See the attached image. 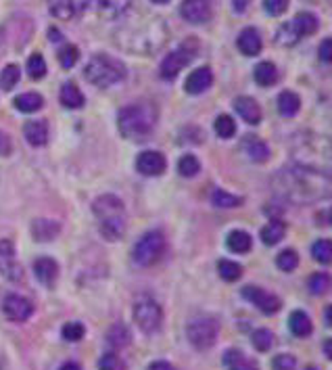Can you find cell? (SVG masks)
Returning a JSON list of instances; mask_svg holds the SVG:
<instances>
[{
    "label": "cell",
    "mask_w": 332,
    "mask_h": 370,
    "mask_svg": "<svg viewBox=\"0 0 332 370\" xmlns=\"http://www.w3.org/2000/svg\"><path fill=\"white\" fill-rule=\"evenodd\" d=\"M324 353L332 360V339H328V341L324 343Z\"/></svg>",
    "instance_id": "cell-55"
},
{
    "label": "cell",
    "mask_w": 332,
    "mask_h": 370,
    "mask_svg": "<svg viewBox=\"0 0 332 370\" xmlns=\"http://www.w3.org/2000/svg\"><path fill=\"white\" fill-rule=\"evenodd\" d=\"M50 36H53V40H55V42L59 40V32H57V30H50Z\"/></svg>",
    "instance_id": "cell-57"
},
{
    "label": "cell",
    "mask_w": 332,
    "mask_h": 370,
    "mask_svg": "<svg viewBox=\"0 0 332 370\" xmlns=\"http://www.w3.org/2000/svg\"><path fill=\"white\" fill-rule=\"evenodd\" d=\"M61 335H63V339H65V341L75 343V341H82V339H84L86 328H84V324H82V322H67V324L63 326Z\"/></svg>",
    "instance_id": "cell-45"
},
{
    "label": "cell",
    "mask_w": 332,
    "mask_h": 370,
    "mask_svg": "<svg viewBox=\"0 0 332 370\" xmlns=\"http://www.w3.org/2000/svg\"><path fill=\"white\" fill-rule=\"evenodd\" d=\"M311 256H313L315 262H320L324 266L332 264V240H326V238L315 240L313 247H311Z\"/></svg>",
    "instance_id": "cell-35"
},
{
    "label": "cell",
    "mask_w": 332,
    "mask_h": 370,
    "mask_svg": "<svg viewBox=\"0 0 332 370\" xmlns=\"http://www.w3.org/2000/svg\"><path fill=\"white\" fill-rule=\"evenodd\" d=\"M330 222H332V211H330Z\"/></svg>",
    "instance_id": "cell-60"
},
{
    "label": "cell",
    "mask_w": 332,
    "mask_h": 370,
    "mask_svg": "<svg viewBox=\"0 0 332 370\" xmlns=\"http://www.w3.org/2000/svg\"><path fill=\"white\" fill-rule=\"evenodd\" d=\"M13 105H15L21 113H36V111L42 109L44 98H42L38 92H24V94H19V96L13 100Z\"/></svg>",
    "instance_id": "cell-28"
},
{
    "label": "cell",
    "mask_w": 332,
    "mask_h": 370,
    "mask_svg": "<svg viewBox=\"0 0 332 370\" xmlns=\"http://www.w3.org/2000/svg\"><path fill=\"white\" fill-rule=\"evenodd\" d=\"M92 0H48V9L57 19L69 21L86 11Z\"/></svg>",
    "instance_id": "cell-13"
},
{
    "label": "cell",
    "mask_w": 332,
    "mask_h": 370,
    "mask_svg": "<svg viewBox=\"0 0 332 370\" xmlns=\"http://www.w3.org/2000/svg\"><path fill=\"white\" fill-rule=\"evenodd\" d=\"M155 5H165V3H169V0H153Z\"/></svg>",
    "instance_id": "cell-58"
},
{
    "label": "cell",
    "mask_w": 332,
    "mask_h": 370,
    "mask_svg": "<svg viewBox=\"0 0 332 370\" xmlns=\"http://www.w3.org/2000/svg\"><path fill=\"white\" fill-rule=\"evenodd\" d=\"M286 234V224L282 220H272L268 226L261 228V240L266 245H278Z\"/></svg>",
    "instance_id": "cell-31"
},
{
    "label": "cell",
    "mask_w": 332,
    "mask_h": 370,
    "mask_svg": "<svg viewBox=\"0 0 332 370\" xmlns=\"http://www.w3.org/2000/svg\"><path fill=\"white\" fill-rule=\"evenodd\" d=\"M107 341L113 345L116 349H122V347H126L128 345V341H130V331L126 328V324H122V322H118V324H113L109 328V333H107Z\"/></svg>",
    "instance_id": "cell-34"
},
{
    "label": "cell",
    "mask_w": 332,
    "mask_h": 370,
    "mask_svg": "<svg viewBox=\"0 0 332 370\" xmlns=\"http://www.w3.org/2000/svg\"><path fill=\"white\" fill-rule=\"evenodd\" d=\"M264 9L268 15L278 17L288 9V0H264Z\"/></svg>",
    "instance_id": "cell-48"
},
{
    "label": "cell",
    "mask_w": 332,
    "mask_h": 370,
    "mask_svg": "<svg viewBox=\"0 0 332 370\" xmlns=\"http://www.w3.org/2000/svg\"><path fill=\"white\" fill-rule=\"evenodd\" d=\"M215 134L219 139H232L237 134V121L230 115H219L215 119Z\"/></svg>",
    "instance_id": "cell-38"
},
{
    "label": "cell",
    "mask_w": 332,
    "mask_h": 370,
    "mask_svg": "<svg viewBox=\"0 0 332 370\" xmlns=\"http://www.w3.org/2000/svg\"><path fill=\"white\" fill-rule=\"evenodd\" d=\"M120 360L116 353H104L100 360H98V370H120Z\"/></svg>",
    "instance_id": "cell-49"
},
{
    "label": "cell",
    "mask_w": 332,
    "mask_h": 370,
    "mask_svg": "<svg viewBox=\"0 0 332 370\" xmlns=\"http://www.w3.org/2000/svg\"><path fill=\"white\" fill-rule=\"evenodd\" d=\"M180 15L184 17V21L192 26H201L211 19V5L207 0H182Z\"/></svg>",
    "instance_id": "cell-12"
},
{
    "label": "cell",
    "mask_w": 332,
    "mask_h": 370,
    "mask_svg": "<svg viewBox=\"0 0 332 370\" xmlns=\"http://www.w3.org/2000/svg\"><path fill=\"white\" fill-rule=\"evenodd\" d=\"M251 341H253V347H255L257 351H268V349H272V345H274V335H272V331H268V328H257V331L253 333Z\"/></svg>",
    "instance_id": "cell-42"
},
{
    "label": "cell",
    "mask_w": 332,
    "mask_h": 370,
    "mask_svg": "<svg viewBox=\"0 0 332 370\" xmlns=\"http://www.w3.org/2000/svg\"><path fill=\"white\" fill-rule=\"evenodd\" d=\"M19 67L17 65H7L3 71H0V88L3 90H11L17 82H19Z\"/></svg>",
    "instance_id": "cell-43"
},
{
    "label": "cell",
    "mask_w": 332,
    "mask_h": 370,
    "mask_svg": "<svg viewBox=\"0 0 332 370\" xmlns=\"http://www.w3.org/2000/svg\"><path fill=\"white\" fill-rule=\"evenodd\" d=\"M157 123V107L151 103H134L120 111L118 128L124 139L128 141H142L147 139Z\"/></svg>",
    "instance_id": "cell-4"
},
{
    "label": "cell",
    "mask_w": 332,
    "mask_h": 370,
    "mask_svg": "<svg viewBox=\"0 0 332 370\" xmlns=\"http://www.w3.org/2000/svg\"><path fill=\"white\" fill-rule=\"evenodd\" d=\"M80 59V51L73 46V44H67L59 51V63L65 67V69H71Z\"/></svg>",
    "instance_id": "cell-46"
},
{
    "label": "cell",
    "mask_w": 332,
    "mask_h": 370,
    "mask_svg": "<svg viewBox=\"0 0 332 370\" xmlns=\"http://www.w3.org/2000/svg\"><path fill=\"white\" fill-rule=\"evenodd\" d=\"M307 370H317V368H315V366H309V368H307Z\"/></svg>",
    "instance_id": "cell-59"
},
{
    "label": "cell",
    "mask_w": 332,
    "mask_h": 370,
    "mask_svg": "<svg viewBox=\"0 0 332 370\" xmlns=\"http://www.w3.org/2000/svg\"><path fill=\"white\" fill-rule=\"evenodd\" d=\"M276 264H278L280 270L293 272V270L299 266V256H297V252H293V249H284V252L276 258Z\"/></svg>",
    "instance_id": "cell-44"
},
{
    "label": "cell",
    "mask_w": 332,
    "mask_h": 370,
    "mask_svg": "<svg viewBox=\"0 0 332 370\" xmlns=\"http://www.w3.org/2000/svg\"><path fill=\"white\" fill-rule=\"evenodd\" d=\"M299 40H301V38H299L297 30L293 28V21L280 26V30H278V34H276V42H278V44H282V46H293V44H297Z\"/></svg>",
    "instance_id": "cell-40"
},
{
    "label": "cell",
    "mask_w": 332,
    "mask_h": 370,
    "mask_svg": "<svg viewBox=\"0 0 332 370\" xmlns=\"http://www.w3.org/2000/svg\"><path fill=\"white\" fill-rule=\"evenodd\" d=\"M234 109L247 123H251V126H255V123L261 121V107L251 96H237L234 98Z\"/></svg>",
    "instance_id": "cell-18"
},
{
    "label": "cell",
    "mask_w": 332,
    "mask_h": 370,
    "mask_svg": "<svg viewBox=\"0 0 332 370\" xmlns=\"http://www.w3.org/2000/svg\"><path fill=\"white\" fill-rule=\"evenodd\" d=\"M61 370H82L75 362H67V364H63L61 366Z\"/></svg>",
    "instance_id": "cell-56"
},
{
    "label": "cell",
    "mask_w": 332,
    "mask_h": 370,
    "mask_svg": "<svg viewBox=\"0 0 332 370\" xmlns=\"http://www.w3.org/2000/svg\"><path fill=\"white\" fill-rule=\"evenodd\" d=\"M253 76H255V82H257L259 86H272V84L278 82V69H276V65L270 63V61H261V63L255 67Z\"/></svg>",
    "instance_id": "cell-32"
},
{
    "label": "cell",
    "mask_w": 332,
    "mask_h": 370,
    "mask_svg": "<svg viewBox=\"0 0 332 370\" xmlns=\"http://www.w3.org/2000/svg\"><path fill=\"white\" fill-rule=\"evenodd\" d=\"M249 5H251V0H232V7L237 13H245L249 9Z\"/></svg>",
    "instance_id": "cell-52"
},
{
    "label": "cell",
    "mask_w": 332,
    "mask_h": 370,
    "mask_svg": "<svg viewBox=\"0 0 332 370\" xmlns=\"http://www.w3.org/2000/svg\"><path fill=\"white\" fill-rule=\"evenodd\" d=\"M92 211L98 220V230L107 240H118L124 236L128 226V215H126V205L120 197L100 195L94 201Z\"/></svg>",
    "instance_id": "cell-3"
},
{
    "label": "cell",
    "mask_w": 332,
    "mask_h": 370,
    "mask_svg": "<svg viewBox=\"0 0 332 370\" xmlns=\"http://www.w3.org/2000/svg\"><path fill=\"white\" fill-rule=\"evenodd\" d=\"M211 203L215 207H221V209H232V207H241L243 205V197L230 195L224 188H215L213 195H211Z\"/></svg>",
    "instance_id": "cell-33"
},
{
    "label": "cell",
    "mask_w": 332,
    "mask_h": 370,
    "mask_svg": "<svg viewBox=\"0 0 332 370\" xmlns=\"http://www.w3.org/2000/svg\"><path fill=\"white\" fill-rule=\"evenodd\" d=\"M272 368H274V370H295V368H297V360H295V355H290V353H280V355L274 358Z\"/></svg>",
    "instance_id": "cell-47"
},
{
    "label": "cell",
    "mask_w": 332,
    "mask_h": 370,
    "mask_svg": "<svg viewBox=\"0 0 332 370\" xmlns=\"http://www.w3.org/2000/svg\"><path fill=\"white\" fill-rule=\"evenodd\" d=\"M134 320L145 333H155L161 326L163 310L153 297H140L134 303Z\"/></svg>",
    "instance_id": "cell-9"
},
{
    "label": "cell",
    "mask_w": 332,
    "mask_h": 370,
    "mask_svg": "<svg viewBox=\"0 0 332 370\" xmlns=\"http://www.w3.org/2000/svg\"><path fill=\"white\" fill-rule=\"evenodd\" d=\"M317 26H320L317 17H315L313 13H309V11H303V13H299V15L293 19V28L297 30L299 38L315 34V32H317Z\"/></svg>",
    "instance_id": "cell-26"
},
{
    "label": "cell",
    "mask_w": 332,
    "mask_h": 370,
    "mask_svg": "<svg viewBox=\"0 0 332 370\" xmlns=\"http://www.w3.org/2000/svg\"><path fill=\"white\" fill-rule=\"evenodd\" d=\"M237 44H239V51H241L243 55H247V57L259 55V53H261V46H264L261 36H259V32H257L255 28H245V30L241 32Z\"/></svg>",
    "instance_id": "cell-20"
},
{
    "label": "cell",
    "mask_w": 332,
    "mask_h": 370,
    "mask_svg": "<svg viewBox=\"0 0 332 370\" xmlns=\"http://www.w3.org/2000/svg\"><path fill=\"white\" fill-rule=\"evenodd\" d=\"M243 297H245V299H249L253 306H257V308H259L264 314H268V316L276 314V312L282 308L280 297H276L274 293H268L266 289L253 287V285H249V287H245V289H243Z\"/></svg>",
    "instance_id": "cell-11"
},
{
    "label": "cell",
    "mask_w": 332,
    "mask_h": 370,
    "mask_svg": "<svg viewBox=\"0 0 332 370\" xmlns=\"http://www.w3.org/2000/svg\"><path fill=\"white\" fill-rule=\"evenodd\" d=\"M217 322L213 318H196L188 324L186 328V335H188V341L192 347L205 351L209 347H213L215 339H217Z\"/></svg>",
    "instance_id": "cell-8"
},
{
    "label": "cell",
    "mask_w": 332,
    "mask_h": 370,
    "mask_svg": "<svg viewBox=\"0 0 332 370\" xmlns=\"http://www.w3.org/2000/svg\"><path fill=\"white\" fill-rule=\"evenodd\" d=\"M178 172L184 178H192V176H196L201 172V164H199V159L194 155H184L178 161Z\"/></svg>",
    "instance_id": "cell-41"
},
{
    "label": "cell",
    "mask_w": 332,
    "mask_h": 370,
    "mask_svg": "<svg viewBox=\"0 0 332 370\" xmlns=\"http://www.w3.org/2000/svg\"><path fill=\"white\" fill-rule=\"evenodd\" d=\"M59 98H61V105L67 107V109H80V107H84V103H86L82 90H80L73 82H67V84L61 86Z\"/></svg>",
    "instance_id": "cell-24"
},
{
    "label": "cell",
    "mask_w": 332,
    "mask_h": 370,
    "mask_svg": "<svg viewBox=\"0 0 332 370\" xmlns=\"http://www.w3.org/2000/svg\"><path fill=\"white\" fill-rule=\"evenodd\" d=\"M3 312L13 322H26L32 316L34 306L21 295H7L5 301H3Z\"/></svg>",
    "instance_id": "cell-14"
},
{
    "label": "cell",
    "mask_w": 332,
    "mask_h": 370,
    "mask_svg": "<svg viewBox=\"0 0 332 370\" xmlns=\"http://www.w3.org/2000/svg\"><path fill=\"white\" fill-rule=\"evenodd\" d=\"M324 320H326V324L332 328V306L326 308V312H324Z\"/></svg>",
    "instance_id": "cell-54"
},
{
    "label": "cell",
    "mask_w": 332,
    "mask_h": 370,
    "mask_svg": "<svg viewBox=\"0 0 332 370\" xmlns=\"http://www.w3.org/2000/svg\"><path fill=\"white\" fill-rule=\"evenodd\" d=\"M290 153L299 168L332 178V139L313 132L297 134L290 143Z\"/></svg>",
    "instance_id": "cell-2"
},
{
    "label": "cell",
    "mask_w": 332,
    "mask_h": 370,
    "mask_svg": "<svg viewBox=\"0 0 332 370\" xmlns=\"http://www.w3.org/2000/svg\"><path fill=\"white\" fill-rule=\"evenodd\" d=\"M0 274L13 283L24 279V268L15 258V247L9 238L0 240Z\"/></svg>",
    "instance_id": "cell-10"
},
{
    "label": "cell",
    "mask_w": 332,
    "mask_h": 370,
    "mask_svg": "<svg viewBox=\"0 0 332 370\" xmlns=\"http://www.w3.org/2000/svg\"><path fill=\"white\" fill-rule=\"evenodd\" d=\"M311 295H326L330 289H332V279L330 274L326 272H317V274H311L309 276V283H307Z\"/></svg>",
    "instance_id": "cell-37"
},
{
    "label": "cell",
    "mask_w": 332,
    "mask_h": 370,
    "mask_svg": "<svg viewBox=\"0 0 332 370\" xmlns=\"http://www.w3.org/2000/svg\"><path fill=\"white\" fill-rule=\"evenodd\" d=\"M317 55L324 63H332V38H326L322 40L320 49H317Z\"/></svg>",
    "instance_id": "cell-50"
},
{
    "label": "cell",
    "mask_w": 332,
    "mask_h": 370,
    "mask_svg": "<svg viewBox=\"0 0 332 370\" xmlns=\"http://www.w3.org/2000/svg\"><path fill=\"white\" fill-rule=\"evenodd\" d=\"M199 51V42L194 38H188L186 42H182L176 51H172L163 61H161V67H159V76L167 82L176 80L178 73L194 59Z\"/></svg>",
    "instance_id": "cell-6"
},
{
    "label": "cell",
    "mask_w": 332,
    "mask_h": 370,
    "mask_svg": "<svg viewBox=\"0 0 332 370\" xmlns=\"http://www.w3.org/2000/svg\"><path fill=\"white\" fill-rule=\"evenodd\" d=\"M24 136L32 147H44L48 141V126L44 119H34L28 121L24 126Z\"/></svg>",
    "instance_id": "cell-21"
},
{
    "label": "cell",
    "mask_w": 332,
    "mask_h": 370,
    "mask_svg": "<svg viewBox=\"0 0 332 370\" xmlns=\"http://www.w3.org/2000/svg\"><path fill=\"white\" fill-rule=\"evenodd\" d=\"M288 326H290L293 335H297V337H309L311 331H313L311 318H309L305 312H301V310H297V312L290 314V318H288Z\"/></svg>",
    "instance_id": "cell-27"
},
{
    "label": "cell",
    "mask_w": 332,
    "mask_h": 370,
    "mask_svg": "<svg viewBox=\"0 0 332 370\" xmlns=\"http://www.w3.org/2000/svg\"><path fill=\"white\" fill-rule=\"evenodd\" d=\"M61 232V224L55 222V220H36L32 224V234L38 243H44V240H53L57 238Z\"/></svg>",
    "instance_id": "cell-23"
},
{
    "label": "cell",
    "mask_w": 332,
    "mask_h": 370,
    "mask_svg": "<svg viewBox=\"0 0 332 370\" xmlns=\"http://www.w3.org/2000/svg\"><path fill=\"white\" fill-rule=\"evenodd\" d=\"M217 272L224 281L234 283V281H239L243 276V266L237 264V262H230V260H219L217 262Z\"/></svg>",
    "instance_id": "cell-36"
},
{
    "label": "cell",
    "mask_w": 332,
    "mask_h": 370,
    "mask_svg": "<svg viewBox=\"0 0 332 370\" xmlns=\"http://www.w3.org/2000/svg\"><path fill=\"white\" fill-rule=\"evenodd\" d=\"M165 252V236L159 232V230H151L147 232L134 247V252H132V260L147 268V266H153L161 260Z\"/></svg>",
    "instance_id": "cell-7"
},
{
    "label": "cell",
    "mask_w": 332,
    "mask_h": 370,
    "mask_svg": "<svg viewBox=\"0 0 332 370\" xmlns=\"http://www.w3.org/2000/svg\"><path fill=\"white\" fill-rule=\"evenodd\" d=\"M299 109H301V98H299V94H295V92H290V90L280 92V96H278V111H280V115L293 117V115L299 113Z\"/></svg>",
    "instance_id": "cell-29"
},
{
    "label": "cell",
    "mask_w": 332,
    "mask_h": 370,
    "mask_svg": "<svg viewBox=\"0 0 332 370\" xmlns=\"http://www.w3.org/2000/svg\"><path fill=\"white\" fill-rule=\"evenodd\" d=\"M224 366L228 370H259V366L239 349H228L224 353Z\"/></svg>",
    "instance_id": "cell-25"
},
{
    "label": "cell",
    "mask_w": 332,
    "mask_h": 370,
    "mask_svg": "<svg viewBox=\"0 0 332 370\" xmlns=\"http://www.w3.org/2000/svg\"><path fill=\"white\" fill-rule=\"evenodd\" d=\"M34 274L44 287H53L59 276V264L53 258H40L34 262Z\"/></svg>",
    "instance_id": "cell-19"
},
{
    "label": "cell",
    "mask_w": 332,
    "mask_h": 370,
    "mask_svg": "<svg viewBox=\"0 0 332 370\" xmlns=\"http://www.w3.org/2000/svg\"><path fill=\"white\" fill-rule=\"evenodd\" d=\"M211 84H213V71L209 67H199L186 78L184 88L188 94H203L207 88H211Z\"/></svg>",
    "instance_id": "cell-16"
},
{
    "label": "cell",
    "mask_w": 332,
    "mask_h": 370,
    "mask_svg": "<svg viewBox=\"0 0 332 370\" xmlns=\"http://www.w3.org/2000/svg\"><path fill=\"white\" fill-rule=\"evenodd\" d=\"M46 61H44V57L40 55V53H34V55H30V59H28V73H30V78H34V80H40V78H44L46 76Z\"/></svg>",
    "instance_id": "cell-39"
},
{
    "label": "cell",
    "mask_w": 332,
    "mask_h": 370,
    "mask_svg": "<svg viewBox=\"0 0 332 370\" xmlns=\"http://www.w3.org/2000/svg\"><path fill=\"white\" fill-rule=\"evenodd\" d=\"M243 149L249 155V159L255 161V164H264V161L270 159V147L257 136H247L245 143H243Z\"/></svg>",
    "instance_id": "cell-22"
},
{
    "label": "cell",
    "mask_w": 332,
    "mask_h": 370,
    "mask_svg": "<svg viewBox=\"0 0 332 370\" xmlns=\"http://www.w3.org/2000/svg\"><path fill=\"white\" fill-rule=\"evenodd\" d=\"M165 168H167V161L163 153L159 151H145L136 159V170L145 176H159L165 172Z\"/></svg>",
    "instance_id": "cell-15"
},
{
    "label": "cell",
    "mask_w": 332,
    "mask_h": 370,
    "mask_svg": "<svg viewBox=\"0 0 332 370\" xmlns=\"http://www.w3.org/2000/svg\"><path fill=\"white\" fill-rule=\"evenodd\" d=\"M13 151V143L9 139V134H5L3 130H0V157H9Z\"/></svg>",
    "instance_id": "cell-51"
},
{
    "label": "cell",
    "mask_w": 332,
    "mask_h": 370,
    "mask_svg": "<svg viewBox=\"0 0 332 370\" xmlns=\"http://www.w3.org/2000/svg\"><path fill=\"white\" fill-rule=\"evenodd\" d=\"M226 243H228V249L230 252H234V254H247L251 249V245H253V238L245 230H232L228 234Z\"/></svg>",
    "instance_id": "cell-30"
},
{
    "label": "cell",
    "mask_w": 332,
    "mask_h": 370,
    "mask_svg": "<svg viewBox=\"0 0 332 370\" xmlns=\"http://www.w3.org/2000/svg\"><path fill=\"white\" fill-rule=\"evenodd\" d=\"M274 182L282 197L297 201V203L317 201V199H326L332 195V178L299 168V166L290 170H282Z\"/></svg>",
    "instance_id": "cell-1"
},
{
    "label": "cell",
    "mask_w": 332,
    "mask_h": 370,
    "mask_svg": "<svg viewBox=\"0 0 332 370\" xmlns=\"http://www.w3.org/2000/svg\"><path fill=\"white\" fill-rule=\"evenodd\" d=\"M149 370H176L169 362H163V360H159V362H153L151 366H149Z\"/></svg>",
    "instance_id": "cell-53"
},
{
    "label": "cell",
    "mask_w": 332,
    "mask_h": 370,
    "mask_svg": "<svg viewBox=\"0 0 332 370\" xmlns=\"http://www.w3.org/2000/svg\"><path fill=\"white\" fill-rule=\"evenodd\" d=\"M132 5V0H94V11L104 19L122 17Z\"/></svg>",
    "instance_id": "cell-17"
},
{
    "label": "cell",
    "mask_w": 332,
    "mask_h": 370,
    "mask_svg": "<svg viewBox=\"0 0 332 370\" xmlns=\"http://www.w3.org/2000/svg\"><path fill=\"white\" fill-rule=\"evenodd\" d=\"M84 78L98 88H109L126 78V65L120 59H113L100 53V55H94L86 63Z\"/></svg>",
    "instance_id": "cell-5"
}]
</instances>
